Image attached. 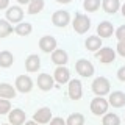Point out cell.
<instances>
[{"mask_svg": "<svg viewBox=\"0 0 125 125\" xmlns=\"http://www.w3.org/2000/svg\"><path fill=\"white\" fill-rule=\"evenodd\" d=\"M16 33L21 34V36H27V34L31 33V25L30 23H19L17 27H16Z\"/></svg>", "mask_w": 125, "mask_h": 125, "instance_id": "obj_25", "label": "cell"}, {"mask_svg": "<svg viewBox=\"0 0 125 125\" xmlns=\"http://www.w3.org/2000/svg\"><path fill=\"white\" fill-rule=\"evenodd\" d=\"M81 94H83V91H81L80 80H70L69 81V97L72 100H78L81 97Z\"/></svg>", "mask_w": 125, "mask_h": 125, "instance_id": "obj_6", "label": "cell"}, {"mask_svg": "<svg viewBox=\"0 0 125 125\" xmlns=\"http://www.w3.org/2000/svg\"><path fill=\"white\" fill-rule=\"evenodd\" d=\"M6 17L10 22H21L22 17H23V11L19 6H11L6 11Z\"/></svg>", "mask_w": 125, "mask_h": 125, "instance_id": "obj_8", "label": "cell"}, {"mask_svg": "<svg viewBox=\"0 0 125 125\" xmlns=\"http://www.w3.org/2000/svg\"><path fill=\"white\" fill-rule=\"evenodd\" d=\"M10 109H11L10 100H0V114H6V113H10Z\"/></svg>", "mask_w": 125, "mask_h": 125, "instance_id": "obj_29", "label": "cell"}, {"mask_svg": "<svg viewBox=\"0 0 125 125\" xmlns=\"http://www.w3.org/2000/svg\"><path fill=\"white\" fill-rule=\"evenodd\" d=\"M25 125H38V124H36V122H34V120H31V122H27Z\"/></svg>", "mask_w": 125, "mask_h": 125, "instance_id": "obj_36", "label": "cell"}, {"mask_svg": "<svg viewBox=\"0 0 125 125\" xmlns=\"http://www.w3.org/2000/svg\"><path fill=\"white\" fill-rule=\"evenodd\" d=\"M56 2H60V3H69L70 0H56Z\"/></svg>", "mask_w": 125, "mask_h": 125, "instance_id": "obj_37", "label": "cell"}, {"mask_svg": "<svg viewBox=\"0 0 125 125\" xmlns=\"http://www.w3.org/2000/svg\"><path fill=\"white\" fill-rule=\"evenodd\" d=\"M100 6V0H84V10L86 11H95Z\"/></svg>", "mask_w": 125, "mask_h": 125, "instance_id": "obj_28", "label": "cell"}, {"mask_svg": "<svg viewBox=\"0 0 125 125\" xmlns=\"http://www.w3.org/2000/svg\"><path fill=\"white\" fill-rule=\"evenodd\" d=\"M52 117V111L49 108H41L34 113V122L38 124H47Z\"/></svg>", "mask_w": 125, "mask_h": 125, "instance_id": "obj_9", "label": "cell"}, {"mask_svg": "<svg viewBox=\"0 0 125 125\" xmlns=\"http://www.w3.org/2000/svg\"><path fill=\"white\" fill-rule=\"evenodd\" d=\"M89 27H91V21L88 19V16L84 14H77L75 19H73V30L77 31V33H86V31L89 30Z\"/></svg>", "mask_w": 125, "mask_h": 125, "instance_id": "obj_1", "label": "cell"}, {"mask_svg": "<svg viewBox=\"0 0 125 125\" xmlns=\"http://www.w3.org/2000/svg\"><path fill=\"white\" fill-rule=\"evenodd\" d=\"M114 56H116V53H114V50L113 49H109V47H105V49H102L99 53H97V58L102 61V62H105V64H108V62H111L113 60H114Z\"/></svg>", "mask_w": 125, "mask_h": 125, "instance_id": "obj_12", "label": "cell"}, {"mask_svg": "<svg viewBox=\"0 0 125 125\" xmlns=\"http://www.w3.org/2000/svg\"><path fill=\"white\" fill-rule=\"evenodd\" d=\"M97 31H99L100 38H109L113 34V31H114V28H113V23L111 22H102L99 27H97Z\"/></svg>", "mask_w": 125, "mask_h": 125, "instance_id": "obj_17", "label": "cell"}, {"mask_svg": "<svg viewBox=\"0 0 125 125\" xmlns=\"http://www.w3.org/2000/svg\"><path fill=\"white\" fill-rule=\"evenodd\" d=\"M10 122L13 125H22L25 122V113L22 109H13V113H10Z\"/></svg>", "mask_w": 125, "mask_h": 125, "instance_id": "obj_16", "label": "cell"}, {"mask_svg": "<svg viewBox=\"0 0 125 125\" xmlns=\"http://www.w3.org/2000/svg\"><path fill=\"white\" fill-rule=\"evenodd\" d=\"M106 109H108V102L102 97H95L91 102V111L94 114H103V113H106Z\"/></svg>", "mask_w": 125, "mask_h": 125, "instance_id": "obj_3", "label": "cell"}, {"mask_svg": "<svg viewBox=\"0 0 125 125\" xmlns=\"http://www.w3.org/2000/svg\"><path fill=\"white\" fill-rule=\"evenodd\" d=\"M77 72L83 77H91L94 73V66L88 60H80L77 61Z\"/></svg>", "mask_w": 125, "mask_h": 125, "instance_id": "obj_4", "label": "cell"}, {"mask_svg": "<svg viewBox=\"0 0 125 125\" xmlns=\"http://www.w3.org/2000/svg\"><path fill=\"white\" fill-rule=\"evenodd\" d=\"M69 78H70V73H69V70L66 69V67L60 66V67L55 70V80H56L60 84L67 83V81H69Z\"/></svg>", "mask_w": 125, "mask_h": 125, "instance_id": "obj_14", "label": "cell"}, {"mask_svg": "<svg viewBox=\"0 0 125 125\" xmlns=\"http://www.w3.org/2000/svg\"><path fill=\"white\" fill-rule=\"evenodd\" d=\"M44 8V0H31L28 5V13L30 14H36Z\"/></svg>", "mask_w": 125, "mask_h": 125, "instance_id": "obj_23", "label": "cell"}, {"mask_svg": "<svg viewBox=\"0 0 125 125\" xmlns=\"http://www.w3.org/2000/svg\"><path fill=\"white\" fill-rule=\"evenodd\" d=\"M50 125H66V122L61 119V117H55V119L50 120Z\"/></svg>", "mask_w": 125, "mask_h": 125, "instance_id": "obj_32", "label": "cell"}, {"mask_svg": "<svg viewBox=\"0 0 125 125\" xmlns=\"http://www.w3.org/2000/svg\"><path fill=\"white\" fill-rule=\"evenodd\" d=\"M117 75H119V80L125 81V66H124V67H120V69H119V72H117Z\"/></svg>", "mask_w": 125, "mask_h": 125, "instance_id": "obj_33", "label": "cell"}, {"mask_svg": "<svg viewBox=\"0 0 125 125\" xmlns=\"http://www.w3.org/2000/svg\"><path fill=\"white\" fill-rule=\"evenodd\" d=\"M39 47L44 52H52V50H55V47H56V39L52 38V36H44L39 41Z\"/></svg>", "mask_w": 125, "mask_h": 125, "instance_id": "obj_10", "label": "cell"}, {"mask_svg": "<svg viewBox=\"0 0 125 125\" xmlns=\"http://www.w3.org/2000/svg\"><path fill=\"white\" fill-rule=\"evenodd\" d=\"M84 124V117L80 113H75V114H70L66 125H83Z\"/></svg>", "mask_w": 125, "mask_h": 125, "instance_id": "obj_24", "label": "cell"}, {"mask_svg": "<svg viewBox=\"0 0 125 125\" xmlns=\"http://www.w3.org/2000/svg\"><path fill=\"white\" fill-rule=\"evenodd\" d=\"M100 45H102V39L99 36H91L86 39V47L89 50H99Z\"/></svg>", "mask_w": 125, "mask_h": 125, "instance_id": "obj_22", "label": "cell"}, {"mask_svg": "<svg viewBox=\"0 0 125 125\" xmlns=\"http://www.w3.org/2000/svg\"><path fill=\"white\" fill-rule=\"evenodd\" d=\"M116 36H117L119 41H125V25H122L119 30L116 31Z\"/></svg>", "mask_w": 125, "mask_h": 125, "instance_id": "obj_30", "label": "cell"}, {"mask_svg": "<svg viewBox=\"0 0 125 125\" xmlns=\"http://www.w3.org/2000/svg\"><path fill=\"white\" fill-rule=\"evenodd\" d=\"M16 95V91L11 84L8 83H0V97L2 99H13Z\"/></svg>", "mask_w": 125, "mask_h": 125, "instance_id": "obj_18", "label": "cell"}, {"mask_svg": "<svg viewBox=\"0 0 125 125\" xmlns=\"http://www.w3.org/2000/svg\"><path fill=\"white\" fill-rule=\"evenodd\" d=\"M14 58H13V53L5 50V52H0V66L2 67H10L13 64Z\"/></svg>", "mask_w": 125, "mask_h": 125, "instance_id": "obj_20", "label": "cell"}, {"mask_svg": "<svg viewBox=\"0 0 125 125\" xmlns=\"http://www.w3.org/2000/svg\"><path fill=\"white\" fill-rule=\"evenodd\" d=\"M52 60H53L55 64L61 66V64H64V62H67V53H66L64 50H56L55 49L53 53H52Z\"/></svg>", "mask_w": 125, "mask_h": 125, "instance_id": "obj_19", "label": "cell"}, {"mask_svg": "<svg viewBox=\"0 0 125 125\" xmlns=\"http://www.w3.org/2000/svg\"><path fill=\"white\" fill-rule=\"evenodd\" d=\"M17 2H19V3H30L31 0H17Z\"/></svg>", "mask_w": 125, "mask_h": 125, "instance_id": "obj_35", "label": "cell"}, {"mask_svg": "<svg viewBox=\"0 0 125 125\" xmlns=\"http://www.w3.org/2000/svg\"><path fill=\"white\" fill-rule=\"evenodd\" d=\"M92 91L95 92L99 97L105 95V94H108V92H109V81H108L105 77L95 78V80H94V83H92Z\"/></svg>", "mask_w": 125, "mask_h": 125, "instance_id": "obj_2", "label": "cell"}, {"mask_svg": "<svg viewBox=\"0 0 125 125\" xmlns=\"http://www.w3.org/2000/svg\"><path fill=\"white\" fill-rule=\"evenodd\" d=\"M38 86L42 91H49V89L53 88V78L49 73H42V75L38 77Z\"/></svg>", "mask_w": 125, "mask_h": 125, "instance_id": "obj_11", "label": "cell"}, {"mask_svg": "<svg viewBox=\"0 0 125 125\" xmlns=\"http://www.w3.org/2000/svg\"><path fill=\"white\" fill-rule=\"evenodd\" d=\"M119 0H103V10L109 14H114L119 10Z\"/></svg>", "mask_w": 125, "mask_h": 125, "instance_id": "obj_21", "label": "cell"}, {"mask_svg": "<svg viewBox=\"0 0 125 125\" xmlns=\"http://www.w3.org/2000/svg\"><path fill=\"white\" fill-rule=\"evenodd\" d=\"M31 86H33V81H31V78L27 77V75H21V77H17V80H16V88H17L21 92H30Z\"/></svg>", "mask_w": 125, "mask_h": 125, "instance_id": "obj_5", "label": "cell"}, {"mask_svg": "<svg viewBox=\"0 0 125 125\" xmlns=\"http://www.w3.org/2000/svg\"><path fill=\"white\" fill-rule=\"evenodd\" d=\"M13 31V27L10 25L6 21H0V38H5Z\"/></svg>", "mask_w": 125, "mask_h": 125, "instance_id": "obj_27", "label": "cell"}, {"mask_svg": "<svg viewBox=\"0 0 125 125\" xmlns=\"http://www.w3.org/2000/svg\"><path fill=\"white\" fill-rule=\"evenodd\" d=\"M109 103H111L113 106H116V108L124 106V105H125V94L120 92V91L113 92L111 95H109Z\"/></svg>", "mask_w": 125, "mask_h": 125, "instance_id": "obj_15", "label": "cell"}, {"mask_svg": "<svg viewBox=\"0 0 125 125\" xmlns=\"http://www.w3.org/2000/svg\"><path fill=\"white\" fill-rule=\"evenodd\" d=\"M8 3H10V0H0V10L6 8V6H8Z\"/></svg>", "mask_w": 125, "mask_h": 125, "instance_id": "obj_34", "label": "cell"}, {"mask_svg": "<svg viewBox=\"0 0 125 125\" xmlns=\"http://www.w3.org/2000/svg\"><path fill=\"white\" fill-rule=\"evenodd\" d=\"M119 124H120L119 116L113 114V113H109V114L103 117V125H119Z\"/></svg>", "mask_w": 125, "mask_h": 125, "instance_id": "obj_26", "label": "cell"}, {"mask_svg": "<svg viewBox=\"0 0 125 125\" xmlns=\"http://www.w3.org/2000/svg\"><path fill=\"white\" fill-rule=\"evenodd\" d=\"M2 125H8V124H2Z\"/></svg>", "mask_w": 125, "mask_h": 125, "instance_id": "obj_39", "label": "cell"}, {"mask_svg": "<svg viewBox=\"0 0 125 125\" xmlns=\"http://www.w3.org/2000/svg\"><path fill=\"white\" fill-rule=\"evenodd\" d=\"M117 52H119V55L125 56V41H119V44H117Z\"/></svg>", "mask_w": 125, "mask_h": 125, "instance_id": "obj_31", "label": "cell"}, {"mask_svg": "<svg viewBox=\"0 0 125 125\" xmlns=\"http://www.w3.org/2000/svg\"><path fill=\"white\" fill-rule=\"evenodd\" d=\"M69 13L67 11H55L53 13V17H52V22L58 27H64L69 23Z\"/></svg>", "mask_w": 125, "mask_h": 125, "instance_id": "obj_7", "label": "cell"}, {"mask_svg": "<svg viewBox=\"0 0 125 125\" xmlns=\"http://www.w3.org/2000/svg\"><path fill=\"white\" fill-rule=\"evenodd\" d=\"M122 14H124V16H125V5H124V6H122Z\"/></svg>", "mask_w": 125, "mask_h": 125, "instance_id": "obj_38", "label": "cell"}, {"mask_svg": "<svg viewBox=\"0 0 125 125\" xmlns=\"http://www.w3.org/2000/svg\"><path fill=\"white\" fill-rule=\"evenodd\" d=\"M25 67L28 72H36V70L41 67V60H39L38 55H30L25 61Z\"/></svg>", "mask_w": 125, "mask_h": 125, "instance_id": "obj_13", "label": "cell"}]
</instances>
